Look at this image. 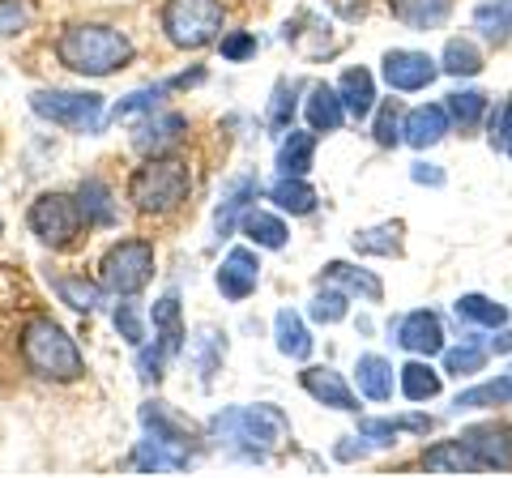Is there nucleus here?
Returning <instances> with one entry per match:
<instances>
[{"label": "nucleus", "instance_id": "nucleus-2", "mask_svg": "<svg viewBox=\"0 0 512 478\" xmlns=\"http://www.w3.org/2000/svg\"><path fill=\"white\" fill-rule=\"evenodd\" d=\"M56 56L64 69H73L82 77H111L133 65L137 47L124 30L107 22H77L56 39Z\"/></svg>", "mask_w": 512, "mask_h": 478}, {"label": "nucleus", "instance_id": "nucleus-31", "mask_svg": "<svg viewBox=\"0 0 512 478\" xmlns=\"http://www.w3.org/2000/svg\"><path fill=\"white\" fill-rule=\"evenodd\" d=\"M402 231H406V222H380L372 231H359L355 252H363V257H402L406 252Z\"/></svg>", "mask_w": 512, "mask_h": 478}, {"label": "nucleus", "instance_id": "nucleus-52", "mask_svg": "<svg viewBox=\"0 0 512 478\" xmlns=\"http://www.w3.org/2000/svg\"><path fill=\"white\" fill-rule=\"evenodd\" d=\"M367 449L363 444H338V461H355V457H363Z\"/></svg>", "mask_w": 512, "mask_h": 478}, {"label": "nucleus", "instance_id": "nucleus-38", "mask_svg": "<svg viewBox=\"0 0 512 478\" xmlns=\"http://www.w3.org/2000/svg\"><path fill=\"white\" fill-rule=\"evenodd\" d=\"M227 359V338H222L218 329H197V338H192V363H197V372L210 380L218 372V363Z\"/></svg>", "mask_w": 512, "mask_h": 478}, {"label": "nucleus", "instance_id": "nucleus-14", "mask_svg": "<svg viewBox=\"0 0 512 478\" xmlns=\"http://www.w3.org/2000/svg\"><path fill=\"white\" fill-rule=\"evenodd\" d=\"M299 385H303V393H308V397H316L320 406H333V410H342V414H355L359 410L355 389H350L346 376L333 372V368H303L299 372Z\"/></svg>", "mask_w": 512, "mask_h": 478}, {"label": "nucleus", "instance_id": "nucleus-17", "mask_svg": "<svg viewBox=\"0 0 512 478\" xmlns=\"http://www.w3.org/2000/svg\"><path fill=\"white\" fill-rule=\"evenodd\" d=\"M303 116H308V129H312V133H338L342 124H346V107H342L338 86H325V82L308 86V99H303Z\"/></svg>", "mask_w": 512, "mask_h": 478}, {"label": "nucleus", "instance_id": "nucleus-15", "mask_svg": "<svg viewBox=\"0 0 512 478\" xmlns=\"http://www.w3.org/2000/svg\"><path fill=\"white\" fill-rule=\"evenodd\" d=\"M188 133V120L180 116V111H150V120L141 124V129L133 133V146L154 158V154H171L175 146H180V137Z\"/></svg>", "mask_w": 512, "mask_h": 478}, {"label": "nucleus", "instance_id": "nucleus-6", "mask_svg": "<svg viewBox=\"0 0 512 478\" xmlns=\"http://www.w3.org/2000/svg\"><path fill=\"white\" fill-rule=\"evenodd\" d=\"M150 278H154V244L150 239H120V244H111L99 261L103 291L116 295V299L146 291Z\"/></svg>", "mask_w": 512, "mask_h": 478}, {"label": "nucleus", "instance_id": "nucleus-30", "mask_svg": "<svg viewBox=\"0 0 512 478\" xmlns=\"http://www.w3.org/2000/svg\"><path fill=\"white\" fill-rule=\"evenodd\" d=\"M239 231L248 235V244H256V248H269V252H278V248H286V222L278 218V214H269V210H252L244 214V222H239Z\"/></svg>", "mask_w": 512, "mask_h": 478}, {"label": "nucleus", "instance_id": "nucleus-7", "mask_svg": "<svg viewBox=\"0 0 512 478\" xmlns=\"http://www.w3.org/2000/svg\"><path fill=\"white\" fill-rule=\"evenodd\" d=\"M163 35L184 52H201V47L222 39V5L218 0H167Z\"/></svg>", "mask_w": 512, "mask_h": 478}, {"label": "nucleus", "instance_id": "nucleus-47", "mask_svg": "<svg viewBox=\"0 0 512 478\" xmlns=\"http://www.w3.org/2000/svg\"><path fill=\"white\" fill-rule=\"evenodd\" d=\"M30 26V5L26 0H0V39H13Z\"/></svg>", "mask_w": 512, "mask_h": 478}, {"label": "nucleus", "instance_id": "nucleus-20", "mask_svg": "<svg viewBox=\"0 0 512 478\" xmlns=\"http://www.w3.org/2000/svg\"><path fill=\"white\" fill-rule=\"evenodd\" d=\"M150 325H154V342L167 350V355H180L184 350V338H188V329H184V316H180V299L175 295H163L158 304L150 308Z\"/></svg>", "mask_w": 512, "mask_h": 478}, {"label": "nucleus", "instance_id": "nucleus-46", "mask_svg": "<svg viewBox=\"0 0 512 478\" xmlns=\"http://www.w3.org/2000/svg\"><path fill=\"white\" fill-rule=\"evenodd\" d=\"M111 321H116V329H120V338L128 342V346H141V342H146L150 338V333H146V325H141V312H137V304H120L116 312H111Z\"/></svg>", "mask_w": 512, "mask_h": 478}, {"label": "nucleus", "instance_id": "nucleus-1", "mask_svg": "<svg viewBox=\"0 0 512 478\" xmlns=\"http://www.w3.org/2000/svg\"><path fill=\"white\" fill-rule=\"evenodd\" d=\"M210 436L218 444H227L235 457L265 461L269 453H278L291 440V419L274 402H256V406H227L210 419Z\"/></svg>", "mask_w": 512, "mask_h": 478}, {"label": "nucleus", "instance_id": "nucleus-27", "mask_svg": "<svg viewBox=\"0 0 512 478\" xmlns=\"http://www.w3.org/2000/svg\"><path fill=\"white\" fill-rule=\"evenodd\" d=\"M52 291L69 304L73 312H99L103 308V282H90L86 274H64V278H52Z\"/></svg>", "mask_w": 512, "mask_h": 478}, {"label": "nucleus", "instance_id": "nucleus-39", "mask_svg": "<svg viewBox=\"0 0 512 478\" xmlns=\"http://www.w3.org/2000/svg\"><path fill=\"white\" fill-rule=\"evenodd\" d=\"M444 107H448V120H453V124H461V129H474V124L491 111V99L483 90H457V94H448Z\"/></svg>", "mask_w": 512, "mask_h": 478}, {"label": "nucleus", "instance_id": "nucleus-12", "mask_svg": "<svg viewBox=\"0 0 512 478\" xmlns=\"http://www.w3.org/2000/svg\"><path fill=\"white\" fill-rule=\"evenodd\" d=\"M397 346L410 350V355H440L444 350V325H440V316L431 312V308H414L406 312L402 321H397Z\"/></svg>", "mask_w": 512, "mask_h": 478}, {"label": "nucleus", "instance_id": "nucleus-22", "mask_svg": "<svg viewBox=\"0 0 512 478\" xmlns=\"http://www.w3.org/2000/svg\"><path fill=\"white\" fill-rule=\"evenodd\" d=\"M269 201H274L282 214L303 218L316 210V188L303 180V175H278V180L269 184Z\"/></svg>", "mask_w": 512, "mask_h": 478}, {"label": "nucleus", "instance_id": "nucleus-54", "mask_svg": "<svg viewBox=\"0 0 512 478\" xmlns=\"http://www.w3.org/2000/svg\"><path fill=\"white\" fill-rule=\"evenodd\" d=\"M0 235H5V218H0Z\"/></svg>", "mask_w": 512, "mask_h": 478}, {"label": "nucleus", "instance_id": "nucleus-40", "mask_svg": "<svg viewBox=\"0 0 512 478\" xmlns=\"http://www.w3.org/2000/svg\"><path fill=\"white\" fill-rule=\"evenodd\" d=\"M141 427L154 436H171V440H188V423H180L167 410V402H146L141 406Z\"/></svg>", "mask_w": 512, "mask_h": 478}, {"label": "nucleus", "instance_id": "nucleus-5", "mask_svg": "<svg viewBox=\"0 0 512 478\" xmlns=\"http://www.w3.org/2000/svg\"><path fill=\"white\" fill-rule=\"evenodd\" d=\"M30 111L39 120L56 124L64 133H99L107 120V99L94 90H35L30 94Z\"/></svg>", "mask_w": 512, "mask_h": 478}, {"label": "nucleus", "instance_id": "nucleus-4", "mask_svg": "<svg viewBox=\"0 0 512 478\" xmlns=\"http://www.w3.org/2000/svg\"><path fill=\"white\" fill-rule=\"evenodd\" d=\"M188 193H192V175H188L184 158H175V154H154L128 175V201H133V210H141V214L180 210Z\"/></svg>", "mask_w": 512, "mask_h": 478}, {"label": "nucleus", "instance_id": "nucleus-42", "mask_svg": "<svg viewBox=\"0 0 512 478\" xmlns=\"http://www.w3.org/2000/svg\"><path fill=\"white\" fill-rule=\"evenodd\" d=\"M167 90H171V82H158V86H146V90H133L128 99L116 103V111H111V116H116V120H133V116H141V111L150 116V111L158 107V99H163Z\"/></svg>", "mask_w": 512, "mask_h": 478}, {"label": "nucleus", "instance_id": "nucleus-35", "mask_svg": "<svg viewBox=\"0 0 512 478\" xmlns=\"http://www.w3.org/2000/svg\"><path fill=\"white\" fill-rule=\"evenodd\" d=\"M457 316H461L466 325H478V329H500V325H508L504 304H495V299L478 295V291L457 299Z\"/></svg>", "mask_w": 512, "mask_h": 478}, {"label": "nucleus", "instance_id": "nucleus-34", "mask_svg": "<svg viewBox=\"0 0 512 478\" xmlns=\"http://www.w3.org/2000/svg\"><path fill=\"white\" fill-rule=\"evenodd\" d=\"M483 406H512V372H504L500 380H487V385H474L466 393H457L453 410H483Z\"/></svg>", "mask_w": 512, "mask_h": 478}, {"label": "nucleus", "instance_id": "nucleus-25", "mask_svg": "<svg viewBox=\"0 0 512 478\" xmlns=\"http://www.w3.org/2000/svg\"><path fill=\"white\" fill-rule=\"evenodd\" d=\"M274 342H278V350L286 359H295V363L312 359V333H308V325H303V316L291 312V308H282L274 316Z\"/></svg>", "mask_w": 512, "mask_h": 478}, {"label": "nucleus", "instance_id": "nucleus-33", "mask_svg": "<svg viewBox=\"0 0 512 478\" xmlns=\"http://www.w3.org/2000/svg\"><path fill=\"white\" fill-rule=\"evenodd\" d=\"M440 73L448 77H478L483 73V52L474 39H448L440 56Z\"/></svg>", "mask_w": 512, "mask_h": 478}, {"label": "nucleus", "instance_id": "nucleus-24", "mask_svg": "<svg viewBox=\"0 0 512 478\" xmlns=\"http://www.w3.org/2000/svg\"><path fill=\"white\" fill-rule=\"evenodd\" d=\"M325 278L338 282L346 295L367 299V304H380V299H384V282L372 274V269H359V265H346V261H329L325 265Z\"/></svg>", "mask_w": 512, "mask_h": 478}, {"label": "nucleus", "instance_id": "nucleus-26", "mask_svg": "<svg viewBox=\"0 0 512 478\" xmlns=\"http://www.w3.org/2000/svg\"><path fill=\"white\" fill-rule=\"evenodd\" d=\"M397 385H402L406 402H431V397H440L444 380H440V372L419 355V359H410L406 368H397Z\"/></svg>", "mask_w": 512, "mask_h": 478}, {"label": "nucleus", "instance_id": "nucleus-37", "mask_svg": "<svg viewBox=\"0 0 512 478\" xmlns=\"http://www.w3.org/2000/svg\"><path fill=\"white\" fill-rule=\"evenodd\" d=\"M440 355H444V372H448V376H478V372L487 368V355H491V350L466 338L461 346H444Z\"/></svg>", "mask_w": 512, "mask_h": 478}, {"label": "nucleus", "instance_id": "nucleus-16", "mask_svg": "<svg viewBox=\"0 0 512 478\" xmlns=\"http://www.w3.org/2000/svg\"><path fill=\"white\" fill-rule=\"evenodd\" d=\"M448 107L444 103H423V107H414L402 116V141L414 150H431V146H440L444 133H448Z\"/></svg>", "mask_w": 512, "mask_h": 478}, {"label": "nucleus", "instance_id": "nucleus-36", "mask_svg": "<svg viewBox=\"0 0 512 478\" xmlns=\"http://www.w3.org/2000/svg\"><path fill=\"white\" fill-rule=\"evenodd\" d=\"M474 30L483 35L487 43H508L512 39V13L500 5V0H483V5L474 9Z\"/></svg>", "mask_w": 512, "mask_h": 478}, {"label": "nucleus", "instance_id": "nucleus-51", "mask_svg": "<svg viewBox=\"0 0 512 478\" xmlns=\"http://www.w3.org/2000/svg\"><path fill=\"white\" fill-rule=\"evenodd\" d=\"M487 350H495V355H508L512 350V329L508 325H500V338H491V346Z\"/></svg>", "mask_w": 512, "mask_h": 478}, {"label": "nucleus", "instance_id": "nucleus-10", "mask_svg": "<svg viewBox=\"0 0 512 478\" xmlns=\"http://www.w3.org/2000/svg\"><path fill=\"white\" fill-rule=\"evenodd\" d=\"M478 461V470H512V427L504 423H478L457 436Z\"/></svg>", "mask_w": 512, "mask_h": 478}, {"label": "nucleus", "instance_id": "nucleus-53", "mask_svg": "<svg viewBox=\"0 0 512 478\" xmlns=\"http://www.w3.org/2000/svg\"><path fill=\"white\" fill-rule=\"evenodd\" d=\"M500 5H504V9H508V13H512V0H500Z\"/></svg>", "mask_w": 512, "mask_h": 478}, {"label": "nucleus", "instance_id": "nucleus-28", "mask_svg": "<svg viewBox=\"0 0 512 478\" xmlns=\"http://www.w3.org/2000/svg\"><path fill=\"white\" fill-rule=\"evenodd\" d=\"M423 470L427 474H478V461L461 440H440L423 453Z\"/></svg>", "mask_w": 512, "mask_h": 478}, {"label": "nucleus", "instance_id": "nucleus-29", "mask_svg": "<svg viewBox=\"0 0 512 478\" xmlns=\"http://www.w3.org/2000/svg\"><path fill=\"white\" fill-rule=\"evenodd\" d=\"M355 380H359V393L372 397V402H389L393 397V363L384 355H359Z\"/></svg>", "mask_w": 512, "mask_h": 478}, {"label": "nucleus", "instance_id": "nucleus-9", "mask_svg": "<svg viewBox=\"0 0 512 478\" xmlns=\"http://www.w3.org/2000/svg\"><path fill=\"white\" fill-rule=\"evenodd\" d=\"M380 77L389 82V90L414 94V90H427L440 77V60H431L427 52H414V47H393L380 60Z\"/></svg>", "mask_w": 512, "mask_h": 478}, {"label": "nucleus", "instance_id": "nucleus-8", "mask_svg": "<svg viewBox=\"0 0 512 478\" xmlns=\"http://www.w3.org/2000/svg\"><path fill=\"white\" fill-rule=\"evenodd\" d=\"M26 222H30V231L39 235V244H47L52 252L73 248L77 235H82V227H86L82 205H77V197H69V193H43V197H35Z\"/></svg>", "mask_w": 512, "mask_h": 478}, {"label": "nucleus", "instance_id": "nucleus-11", "mask_svg": "<svg viewBox=\"0 0 512 478\" xmlns=\"http://www.w3.org/2000/svg\"><path fill=\"white\" fill-rule=\"evenodd\" d=\"M133 466L141 474H171V470H188L192 466V444L188 440H171V436H146L133 449Z\"/></svg>", "mask_w": 512, "mask_h": 478}, {"label": "nucleus", "instance_id": "nucleus-23", "mask_svg": "<svg viewBox=\"0 0 512 478\" xmlns=\"http://www.w3.org/2000/svg\"><path fill=\"white\" fill-rule=\"evenodd\" d=\"M389 9H393V18L410 30H436L448 22L453 0H389Z\"/></svg>", "mask_w": 512, "mask_h": 478}, {"label": "nucleus", "instance_id": "nucleus-43", "mask_svg": "<svg viewBox=\"0 0 512 478\" xmlns=\"http://www.w3.org/2000/svg\"><path fill=\"white\" fill-rule=\"evenodd\" d=\"M346 312H350V295L346 291H320L312 299V308H308V316L320 321V325H338V321H346Z\"/></svg>", "mask_w": 512, "mask_h": 478}, {"label": "nucleus", "instance_id": "nucleus-48", "mask_svg": "<svg viewBox=\"0 0 512 478\" xmlns=\"http://www.w3.org/2000/svg\"><path fill=\"white\" fill-rule=\"evenodd\" d=\"M218 52H222V60L239 65V60L256 56V35H252V30H235V35H222V39H218Z\"/></svg>", "mask_w": 512, "mask_h": 478}, {"label": "nucleus", "instance_id": "nucleus-45", "mask_svg": "<svg viewBox=\"0 0 512 478\" xmlns=\"http://www.w3.org/2000/svg\"><path fill=\"white\" fill-rule=\"evenodd\" d=\"M167 359H171V355H167V350L158 346V342H154V346L141 342V346H137V376L146 380V385H158V380H163Z\"/></svg>", "mask_w": 512, "mask_h": 478}, {"label": "nucleus", "instance_id": "nucleus-50", "mask_svg": "<svg viewBox=\"0 0 512 478\" xmlns=\"http://www.w3.org/2000/svg\"><path fill=\"white\" fill-rule=\"evenodd\" d=\"M410 180H414V184H431V188H440V184H444V171H440L436 163H414V167H410Z\"/></svg>", "mask_w": 512, "mask_h": 478}, {"label": "nucleus", "instance_id": "nucleus-41", "mask_svg": "<svg viewBox=\"0 0 512 478\" xmlns=\"http://www.w3.org/2000/svg\"><path fill=\"white\" fill-rule=\"evenodd\" d=\"M295 94H299V82H278L274 90V103H269V129L274 133H291V120H295Z\"/></svg>", "mask_w": 512, "mask_h": 478}, {"label": "nucleus", "instance_id": "nucleus-55", "mask_svg": "<svg viewBox=\"0 0 512 478\" xmlns=\"http://www.w3.org/2000/svg\"><path fill=\"white\" fill-rule=\"evenodd\" d=\"M504 150H508V158H512V141H508V146H504Z\"/></svg>", "mask_w": 512, "mask_h": 478}, {"label": "nucleus", "instance_id": "nucleus-32", "mask_svg": "<svg viewBox=\"0 0 512 478\" xmlns=\"http://www.w3.org/2000/svg\"><path fill=\"white\" fill-rule=\"evenodd\" d=\"M312 154H316V133H299L291 129L282 141V150H278V171L282 175H308L312 171Z\"/></svg>", "mask_w": 512, "mask_h": 478}, {"label": "nucleus", "instance_id": "nucleus-49", "mask_svg": "<svg viewBox=\"0 0 512 478\" xmlns=\"http://www.w3.org/2000/svg\"><path fill=\"white\" fill-rule=\"evenodd\" d=\"M508 141H512V99H504V107L491 116V146L504 150Z\"/></svg>", "mask_w": 512, "mask_h": 478}, {"label": "nucleus", "instance_id": "nucleus-18", "mask_svg": "<svg viewBox=\"0 0 512 478\" xmlns=\"http://www.w3.org/2000/svg\"><path fill=\"white\" fill-rule=\"evenodd\" d=\"M256 193H261V184H256L252 175H239V180H231V188L222 193V205H218V214H214V231H218V239L235 235V227H239V222H244V214L252 210Z\"/></svg>", "mask_w": 512, "mask_h": 478}, {"label": "nucleus", "instance_id": "nucleus-13", "mask_svg": "<svg viewBox=\"0 0 512 478\" xmlns=\"http://www.w3.org/2000/svg\"><path fill=\"white\" fill-rule=\"evenodd\" d=\"M214 282L231 304H244L248 295H256V282H261V257H256L252 248H231Z\"/></svg>", "mask_w": 512, "mask_h": 478}, {"label": "nucleus", "instance_id": "nucleus-44", "mask_svg": "<svg viewBox=\"0 0 512 478\" xmlns=\"http://www.w3.org/2000/svg\"><path fill=\"white\" fill-rule=\"evenodd\" d=\"M376 141L384 150H393V146H402V107H397V99H389L380 111H376Z\"/></svg>", "mask_w": 512, "mask_h": 478}, {"label": "nucleus", "instance_id": "nucleus-19", "mask_svg": "<svg viewBox=\"0 0 512 478\" xmlns=\"http://www.w3.org/2000/svg\"><path fill=\"white\" fill-rule=\"evenodd\" d=\"M77 205H82V218H86V227H116V193L107 188V180H99V175H90V180L77 184Z\"/></svg>", "mask_w": 512, "mask_h": 478}, {"label": "nucleus", "instance_id": "nucleus-21", "mask_svg": "<svg viewBox=\"0 0 512 478\" xmlns=\"http://www.w3.org/2000/svg\"><path fill=\"white\" fill-rule=\"evenodd\" d=\"M338 94H342V107H346V116H350V120H367V116L376 111V77L367 73L363 65L342 73Z\"/></svg>", "mask_w": 512, "mask_h": 478}, {"label": "nucleus", "instance_id": "nucleus-3", "mask_svg": "<svg viewBox=\"0 0 512 478\" xmlns=\"http://www.w3.org/2000/svg\"><path fill=\"white\" fill-rule=\"evenodd\" d=\"M18 350H22L26 372H35L39 380H56V385H69V380H77V376L86 372L82 350H77V342L52 321V316H35V321L22 329Z\"/></svg>", "mask_w": 512, "mask_h": 478}]
</instances>
